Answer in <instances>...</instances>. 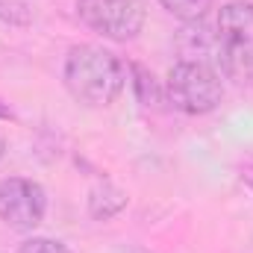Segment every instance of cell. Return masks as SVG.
<instances>
[{
    "label": "cell",
    "instance_id": "cell-11",
    "mask_svg": "<svg viewBox=\"0 0 253 253\" xmlns=\"http://www.w3.org/2000/svg\"><path fill=\"white\" fill-rule=\"evenodd\" d=\"M242 180H245V186L253 189V168H245V171H242Z\"/></svg>",
    "mask_w": 253,
    "mask_h": 253
},
{
    "label": "cell",
    "instance_id": "cell-1",
    "mask_svg": "<svg viewBox=\"0 0 253 253\" xmlns=\"http://www.w3.org/2000/svg\"><path fill=\"white\" fill-rule=\"evenodd\" d=\"M65 88L68 94L91 109H103L109 103L118 100V94L124 91L126 71L124 62L109 53L106 47L97 44H77L68 50L65 59Z\"/></svg>",
    "mask_w": 253,
    "mask_h": 253
},
{
    "label": "cell",
    "instance_id": "cell-7",
    "mask_svg": "<svg viewBox=\"0 0 253 253\" xmlns=\"http://www.w3.org/2000/svg\"><path fill=\"white\" fill-rule=\"evenodd\" d=\"M124 206H126V191L118 189V186L109 183V180L97 183L94 189L88 191V212H91V218H97V221L115 218Z\"/></svg>",
    "mask_w": 253,
    "mask_h": 253
},
{
    "label": "cell",
    "instance_id": "cell-12",
    "mask_svg": "<svg viewBox=\"0 0 253 253\" xmlns=\"http://www.w3.org/2000/svg\"><path fill=\"white\" fill-rule=\"evenodd\" d=\"M3 153H6V141H3V135H0V159H3Z\"/></svg>",
    "mask_w": 253,
    "mask_h": 253
},
{
    "label": "cell",
    "instance_id": "cell-9",
    "mask_svg": "<svg viewBox=\"0 0 253 253\" xmlns=\"http://www.w3.org/2000/svg\"><path fill=\"white\" fill-rule=\"evenodd\" d=\"M174 18H180L183 24H191V21H203V15L209 12L212 0H159Z\"/></svg>",
    "mask_w": 253,
    "mask_h": 253
},
{
    "label": "cell",
    "instance_id": "cell-5",
    "mask_svg": "<svg viewBox=\"0 0 253 253\" xmlns=\"http://www.w3.org/2000/svg\"><path fill=\"white\" fill-rule=\"evenodd\" d=\"M47 194L36 180L27 177H6L0 180V221L9 230L30 233L44 221Z\"/></svg>",
    "mask_w": 253,
    "mask_h": 253
},
{
    "label": "cell",
    "instance_id": "cell-3",
    "mask_svg": "<svg viewBox=\"0 0 253 253\" xmlns=\"http://www.w3.org/2000/svg\"><path fill=\"white\" fill-rule=\"evenodd\" d=\"M221 68L230 74H253V6L233 0L218 12Z\"/></svg>",
    "mask_w": 253,
    "mask_h": 253
},
{
    "label": "cell",
    "instance_id": "cell-6",
    "mask_svg": "<svg viewBox=\"0 0 253 253\" xmlns=\"http://www.w3.org/2000/svg\"><path fill=\"white\" fill-rule=\"evenodd\" d=\"M177 47H180V62H200V65H221V47H218V36L212 30L203 27V21H191L183 27L180 39H177Z\"/></svg>",
    "mask_w": 253,
    "mask_h": 253
},
{
    "label": "cell",
    "instance_id": "cell-10",
    "mask_svg": "<svg viewBox=\"0 0 253 253\" xmlns=\"http://www.w3.org/2000/svg\"><path fill=\"white\" fill-rule=\"evenodd\" d=\"M18 253H71L65 248L62 242H56V239H44V236H33V239H27Z\"/></svg>",
    "mask_w": 253,
    "mask_h": 253
},
{
    "label": "cell",
    "instance_id": "cell-2",
    "mask_svg": "<svg viewBox=\"0 0 253 253\" xmlns=\"http://www.w3.org/2000/svg\"><path fill=\"white\" fill-rule=\"evenodd\" d=\"M165 97H168V103L174 109H180L186 115H206L224 97L221 74L212 65L177 62L171 68V74H168Z\"/></svg>",
    "mask_w": 253,
    "mask_h": 253
},
{
    "label": "cell",
    "instance_id": "cell-8",
    "mask_svg": "<svg viewBox=\"0 0 253 253\" xmlns=\"http://www.w3.org/2000/svg\"><path fill=\"white\" fill-rule=\"evenodd\" d=\"M129 71H132V85H135V94H138V100L144 103V106H150V103H159L165 94L159 91V85H156V80H153V74L147 71V68H141L138 62L129 65Z\"/></svg>",
    "mask_w": 253,
    "mask_h": 253
},
{
    "label": "cell",
    "instance_id": "cell-4",
    "mask_svg": "<svg viewBox=\"0 0 253 253\" xmlns=\"http://www.w3.org/2000/svg\"><path fill=\"white\" fill-rule=\"evenodd\" d=\"M77 12L88 30L112 42L135 39L147 21L144 0H80Z\"/></svg>",
    "mask_w": 253,
    "mask_h": 253
}]
</instances>
